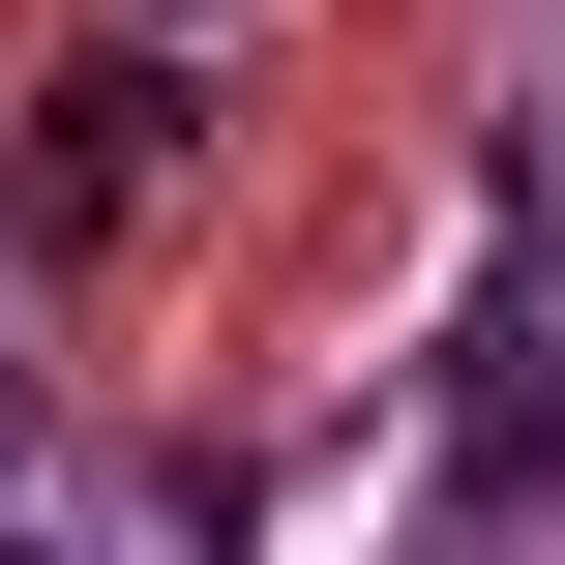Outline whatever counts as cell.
Instances as JSON below:
<instances>
[{
    "label": "cell",
    "mask_w": 565,
    "mask_h": 565,
    "mask_svg": "<svg viewBox=\"0 0 565 565\" xmlns=\"http://www.w3.org/2000/svg\"><path fill=\"white\" fill-rule=\"evenodd\" d=\"M149 179H179V60H60L30 149H0V238H119Z\"/></svg>",
    "instance_id": "1"
},
{
    "label": "cell",
    "mask_w": 565,
    "mask_h": 565,
    "mask_svg": "<svg viewBox=\"0 0 565 565\" xmlns=\"http://www.w3.org/2000/svg\"><path fill=\"white\" fill-rule=\"evenodd\" d=\"M0 565H60V536H0Z\"/></svg>",
    "instance_id": "2"
}]
</instances>
